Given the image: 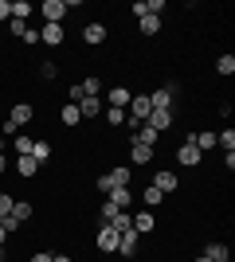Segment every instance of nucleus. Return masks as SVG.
Returning <instances> with one entry per match:
<instances>
[{
	"mask_svg": "<svg viewBox=\"0 0 235 262\" xmlns=\"http://www.w3.org/2000/svg\"><path fill=\"white\" fill-rule=\"evenodd\" d=\"M32 262H51V254H44V251H39V254H32Z\"/></svg>",
	"mask_w": 235,
	"mask_h": 262,
	"instance_id": "obj_40",
	"label": "nucleus"
},
{
	"mask_svg": "<svg viewBox=\"0 0 235 262\" xmlns=\"http://www.w3.org/2000/svg\"><path fill=\"white\" fill-rule=\"evenodd\" d=\"M204 254H208L212 262H231V247H227V243H208Z\"/></svg>",
	"mask_w": 235,
	"mask_h": 262,
	"instance_id": "obj_13",
	"label": "nucleus"
},
{
	"mask_svg": "<svg viewBox=\"0 0 235 262\" xmlns=\"http://www.w3.org/2000/svg\"><path fill=\"white\" fill-rule=\"evenodd\" d=\"M63 39H67V28H63V24H44V28H39V43L44 47H59Z\"/></svg>",
	"mask_w": 235,
	"mask_h": 262,
	"instance_id": "obj_5",
	"label": "nucleus"
},
{
	"mask_svg": "<svg viewBox=\"0 0 235 262\" xmlns=\"http://www.w3.org/2000/svg\"><path fill=\"white\" fill-rule=\"evenodd\" d=\"M82 98H87V94H82V82H75V86H71V94H67V102H75V106H78Z\"/></svg>",
	"mask_w": 235,
	"mask_h": 262,
	"instance_id": "obj_36",
	"label": "nucleus"
},
{
	"mask_svg": "<svg viewBox=\"0 0 235 262\" xmlns=\"http://www.w3.org/2000/svg\"><path fill=\"white\" fill-rule=\"evenodd\" d=\"M149 106H153V110H173V94H168L165 86L153 90V94H149Z\"/></svg>",
	"mask_w": 235,
	"mask_h": 262,
	"instance_id": "obj_20",
	"label": "nucleus"
},
{
	"mask_svg": "<svg viewBox=\"0 0 235 262\" xmlns=\"http://www.w3.org/2000/svg\"><path fill=\"white\" fill-rule=\"evenodd\" d=\"M118 215V208H114L110 200H102V211H98V223H110V219Z\"/></svg>",
	"mask_w": 235,
	"mask_h": 262,
	"instance_id": "obj_31",
	"label": "nucleus"
},
{
	"mask_svg": "<svg viewBox=\"0 0 235 262\" xmlns=\"http://www.w3.org/2000/svg\"><path fill=\"white\" fill-rule=\"evenodd\" d=\"M94 188H98L102 196H110V192H114V180H110V172H102L98 180H94Z\"/></svg>",
	"mask_w": 235,
	"mask_h": 262,
	"instance_id": "obj_30",
	"label": "nucleus"
},
{
	"mask_svg": "<svg viewBox=\"0 0 235 262\" xmlns=\"http://www.w3.org/2000/svg\"><path fill=\"white\" fill-rule=\"evenodd\" d=\"M82 94H87V98H98V94H102V78L87 75V78H82Z\"/></svg>",
	"mask_w": 235,
	"mask_h": 262,
	"instance_id": "obj_26",
	"label": "nucleus"
},
{
	"mask_svg": "<svg viewBox=\"0 0 235 262\" xmlns=\"http://www.w3.org/2000/svg\"><path fill=\"white\" fill-rule=\"evenodd\" d=\"M71 12V0H44L39 4V16H44V24H63Z\"/></svg>",
	"mask_w": 235,
	"mask_h": 262,
	"instance_id": "obj_1",
	"label": "nucleus"
},
{
	"mask_svg": "<svg viewBox=\"0 0 235 262\" xmlns=\"http://www.w3.org/2000/svg\"><path fill=\"white\" fill-rule=\"evenodd\" d=\"M141 204H145V208H161V204H165V192H161V188H153V184H149L145 192H141Z\"/></svg>",
	"mask_w": 235,
	"mask_h": 262,
	"instance_id": "obj_21",
	"label": "nucleus"
},
{
	"mask_svg": "<svg viewBox=\"0 0 235 262\" xmlns=\"http://www.w3.org/2000/svg\"><path fill=\"white\" fill-rule=\"evenodd\" d=\"M157 141H161V133L149 129V125H137V129H134V145H149V149H157Z\"/></svg>",
	"mask_w": 235,
	"mask_h": 262,
	"instance_id": "obj_11",
	"label": "nucleus"
},
{
	"mask_svg": "<svg viewBox=\"0 0 235 262\" xmlns=\"http://www.w3.org/2000/svg\"><path fill=\"white\" fill-rule=\"evenodd\" d=\"M28 16H32V4H28V0H12V20L28 24Z\"/></svg>",
	"mask_w": 235,
	"mask_h": 262,
	"instance_id": "obj_27",
	"label": "nucleus"
},
{
	"mask_svg": "<svg viewBox=\"0 0 235 262\" xmlns=\"http://www.w3.org/2000/svg\"><path fill=\"white\" fill-rule=\"evenodd\" d=\"M51 153H55V149H51V141H44V137H35V145H32V153H28V157H35V164L44 168V164L51 161Z\"/></svg>",
	"mask_w": 235,
	"mask_h": 262,
	"instance_id": "obj_9",
	"label": "nucleus"
},
{
	"mask_svg": "<svg viewBox=\"0 0 235 262\" xmlns=\"http://www.w3.org/2000/svg\"><path fill=\"white\" fill-rule=\"evenodd\" d=\"M153 227H157L153 211H137V215H134V231H137V235H149Z\"/></svg>",
	"mask_w": 235,
	"mask_h": 262,
	"instance_id": "obj_18",
	"label": "nucleus"
},
{
	"mask_svg": "<svg viewBox=\"0 0 235 262\" xmlns=\"http://www.w3.org/2000/svg\"><path fill=\"white\" fill-rule=\"evenodd\" d=\"M161 24H165L161 16H141V20H137V28H141V35H157V32H161Z\"/></svg>",
	"mask_w": 235,
	"mask_h": 262,
	"instance_id": "obj_25",
	"label": "nucleus"
},
{
	"mask_svg": "<svg viewBox=\"0 0 235 262\" xmlns=\"http://www.w3.org/2000/svg\"><path fill=\"white\" fill-rule=\"evenodd\" d=\"M110 180H114V188H130L134 168H130V164H118V168H110Z\"/></svg>",
	"mask_w": 235,
	"mask_h": 262,
	"instance_id": "obj_15",
	"label": "nucleus"
},
{
	"mask_svg": "<svg viewBox=\"0 0 235 262\" xmlns=\"http://www.w3.org/2000/svg\"><path fill=\"white\" fill-rule=\"evenodd\" d=\"M4 243H8V231H4V227H0V247H4Z\"/></svg>",
	"mask_w": 235,
	"mask_h": 262,
	"instance_id": "obj_42",
	"label": "nucleus"
},
{
	"mask_svg": "<svg viewBox=\"0 0 235 262\" xmlns=\"http://www.w3.org/2000/svg\"><path fill=\"white\" fill-rule=\"evenodd\" d=\"M216 75H235V55H220L216 59Z\"/></svg>",
	"mask_w": 235,
	"mask_h": 262,
	"instance_id": "obj_28",
	"label": "nucleus"
},
{
	"mask_svg": "<svg viewBox=\"0 0 235 262\" xmlns=\"http://www.w3.org/2000/svg\"><path fill=\"white\" fill-rule=\"evenodd\" d=\"M82 39H87L90 47L106 43V28H102V24H87V28H82Z\"/></svg>",
	"mask_w": 235,
	"mask_h": 262,
	"instance_id": "obj_14",
	"label": "nucleus"
},
{
	"mask_svg": "<svg viewBox=\"0 0 235 262\" xmlns=\"http://www.w3.org/2000/svg\"><path fill=\"white\" fill-rule=\"evenodd\" d=\"M12 204H16V196L0 192V219H4V215H12Z\"/></svg>",
	"mask_w": 235,
	"mask_h": 262,
	"instance_id": "obj_33",
	"label": "nucleus"
},
{
	"mask_svg": "<svg viewBox=\"0 0 235 262\" xmlns=\"http://www.w3.org/2000/svg\"><path fill=\"white\" fill-rule=\"evenodd\" d=\"M4 20H12V4H8V0H0V24H4Z\"/></svg>",
	"mask_w": 235,
	"mask_h": 262,
	"instance_id": "obj_37",
	"label": "nucleus"
},
{
	"mask_svg": "<svg viewBox=\"0 0 235 262\" xmlns=\"http://www.w3.org/2000/svg\"><path fill=\"white\" fill-rule=\"evenodd\" d=\"M153 188H161L165 196H173V192L180 188V176L173 172V168H157V172H153Z\"/></svg>",
	"mask_w": 235,
	"mask_h": 262,
	"instance_id": "obj_4",
	"label": "nucleus"
},
{
	"mask_svg": "<svg viewBox=\"0 0 235 262\" xmlns=\"http://www.w3.org/2000/svg\"><path fill=\"white\" fill-rule=\"evenodd\" d=\"M55 75H59V67H55V63H39V78H47V82H51Z\"/></svg>",
	"mask_w": 235,
	"mask_h": 262,
	"instance_id": "obj_35",
	"label": "nucleus"
},
{
	"mask_svg": "<svg viewBox=\"0 0 235 262\" xmlns=\"http://www.w3.org/2000/svg\"><path fill=\"white\" fill-rule=\"evenodd\" d=\"M153 161V149L149 145H134L130 141V164H149Z\"/></svg>",
	"mask_w": 235,
	"mask_h": 262,
	"instance_id": "obj_17",
	"label": "nucleus"
},
{
	"mask_svg": "<svg viewBox=\"0 0 235 262\" xmlns=\"http://www.w3.org/2000/svg\"><path fill=\"white\" fill-rule=\"evenodd\" d=\"M196 262H212V258H208V254H200V258H196Z\"/></svg>",
	"mask_w": 235,
	"mask_h": 262,
	"instance_id": "obj_44",
	"label": "nucleus"
},
{
	"mask_svg": "<svg viewBox=\"0 0 235 262\" xmlns=\"http://www.w3.org/2000/svg\"><path fill=\"white\" fill-rule=\"evenodd\" d=\"M118 239H122V235H118L110 223H98V235H94V243H98V251H102V254H118Z\"/></svg>",
	"mask_w": 235,
	"mask_h": 262,
	"instance_id": "obj_2",
	"label": "nucleus"
},
{
	"mask_svg": "<svg viewBox=\"0 0 235 262\" xmlns=\"http://www.w3.org/2000/svg\"><path fill=\"white\" fill-rule=\"evenodd\" d=\"M78 114H82V118H98L102 114V98H82L78 102Z\"/></svg>",
	"mask_w": 235,
	"mask_h": 262,
	"instance_id": "obj_23",
	"label": "nucleus"
},
{
	"mask_svg": "<svg viewBox=\"0 0 235 262\" xmlns=\"http://www.w3.org/2000/svg\"><path fill=\"white\" fill-rule=\"evenodd\" d=\"M32 145H35V137H16V153L28 157V153H32Z\"/></svg>",
	"mask_w": 235,
	"mask_h": 262,
	"instance_id": "obj_34",
	"label": "nucleus"
},
{
	"mask_svg": "<svg viewBox=\"0 0 235 262\" xmlns=\"http://www.w3.org/2000/svg\"><path fill=\"white\" fill-rule=\"evenodd\" d=\"M200 161H204V153L188 141V137H184L180 149H177V164H180V168H200Z\"/></svg>",
	"mask_w": 235,
	"mask_h": 262,
	"instance_id": "obj_3",
	"label": "nucleus"
},
{
	"mask_svg": "<svg viewBox=\"0 0 235 262\" xmlns=\"http://www.w3.org/2000/svg\"><path fill=\"white\" fill-rule=\"evenodd\" d=\"M110 227L118 231V235H125V231H134V211H118V215L110 219Z\"/></svg>",
	"mask_w": 235,
	"mask_h": 262,
	"instance_id": "obj_19",
	"label": "nucleus"
},
{
	"mask_svg": "<svg viewBox=\"0 0 235 262\" xmlns=\"http://www.w3.org/2000/svg\"><path fill=\"white\" fill-rule=\"evenodd\" d=\"M134 16H137V20H141V16H149V4H145V0H137V4H134Z\"/></svg>",
	"mask_w": 235,
	"mask_h": 262,
	"instance_id": "obj_38",
	"label": "nucleus"
},
{
	"mask_svg": "<svg viewBox=\"0 0 235 262\" xmlns=\"http://www.w3.org/2000/svg\"><path fill=\"white\" fill-rule=\"evenodd\" d=\"M4 145H8V137H0V153H4Z\"/></svg>",
	"mask_w": 235,
	"mask_h": 262,
	"instance_id": "obj_43",
	"label": "nucleus"
},
{
	"mask_svg": "<svg viewBox=\"0 0 235 262\" xmlns=\"http://www.w3.org/2000/svg\"><path fill=\"white\" fill-rule=\"evenodd\" d=\"M32 215H35V208L32 204H28V200H16V204H12V219H16V223H32Z\"/></svg>",
	"mask_w": 235,
	"mask_h": 262,
	"instance_id": "obj_12",
	"label": "nucleus"
},
{
	"mask_svg": "<svg viewBox=\"0 0 235 262\" xmlns=\"http://www.w3.org/2000/svg\"><path fill=\"white\" fill-rule=\"evenodd\" d=\"M0 172H8V157L0 153Z\"/></svg>",
	"mask_w": 235,
	"mask_h": 262,
	"instance_id": "obj_41",
	"label": "nucleus"
},
{
	"mask_svg": "<svg viewBox=\"0 0 235 262\" xmlns=\"http://www.w3.org/2000/svg\"><path fill=\"white\" fill-rule=\"evenodd\" d=\"M118 254H125V258L137 254V231H125L122 239H118Z\"/></svg>",
	"mask_w": 235,
	"mask_h": 262,
	"instance_id": "obj_16",
	"label": "nucleus"
},
{
	"mask_svg": "<svg viewBox=\"0 0 235 262\" xmlns=\"http://www.w3.org/2000/svg\"><path fill=\"white\" fill-rule=\"evenodd\" d=\"M32 118H35V106H32V102H16V106H12V114H8V121L16 125V129H24Z\"/></svg>",
	"mask_w": 235,
	"mask_h": 262,
	"instance_id": "obj_6",
	"label": "nucleus"
},
{
	"mask_svg": "<svg viewBox=\"0 0 235 262\" xmlns=\"http://www.w3.org/2000/svg\"><path fill=\"white\" fill-rule=\"evenodd\" d=\"M8 35L24 39V35H28V24H24V20H8Z\"/></svg>",
	"mask_w": 235,
	"mask_h": 262,
	"instance_id": "obj_32",
	"label": "nucleus"
},
{
	"mask_svg": "<svg viewBox=\"0 0 235 262\" xmlns=\"http://www.w3.org/2000/svg\"><path fill=\"white\" fill-rule=\"evenodd\" d=\"M145 125H149V129H157L161 137H165V129L173 125V110H153V114L145 118Z\"/></svg>",
	"mask_w": 235,
	"mask_h": 262,
	"instance_id": "obj_7",
	"label": "nucleus"
},
{
	"mask_svg": "<svg viewBox=\"0 0 235 262\" xmlns=\"http://www.w3.org/2000/svg\"><path fill=\"white\" fill-rule=\"evenodd\" d=\"M106 200H110V204H114L118 211H130V208H134V192H130V188H114V192H110Z\"/></svg>",
	"mask_w": 235,
	"mask_h": 262,
	"instance_id": "obj_8",
	"label": "nucleus"
},
{
	"mask_svg": "<svg viewBox=\"0 0 235 262\" xmlns=\"http://www.w3.org/2000/svg\"><path fill=\"white\" fill-rule=\"evenodd\" d=\"M130 98H134V94H130L125 86H110V90H106V102H110L114 110H125V106H130Z\"/></svg>",
	"mask_w": 235,
	"mask_h": 262,
	"instance_id": "obj_10",
	"label": "nucleus"
},
{
	"mask_svg": "<svg viewBox=\"0 0 235 262\" xmlns=\"http://www.w3.org/2000/svg\"><path fill=\"white\" fill-rule=\"evenodd\" d=\"M59 118H63V125H71V129H75L78 121H82V114H78V106H75V102H67V106L59 110Z\"/></svg>",
	"mask_w": 235,
	"mask_h": 262,
	"instance_id": "obj_24",
	"label": "nucleus"
},
{
	"mask_svg": "<svg viewBox=\"0 0 235 262\" xmlns=\"http://www.w3.org/2000/svg\"><path fill=\"white\" fill-rule=\"evenodd\" d=\"M16 172H20V176H28V180H32V176L39 172V164H35V157H16Z\"/></svg>",
	"mask_w": 235,
	"mask_h": 262,
	"instance_id": "obj_22",
	"label": "nucleus"
},
{
	"mask_svg": "<svg viewBox=\"0 0 235 262\" xmlns=\"http://www.w3.org/2000/svg\"><path fill=\"white\" fill-rule=\"evenodd\" d=\"M51 262H71V254H63V251H59V254H51Z\"/></svg>",
	"mask_w": 235,
	"mask_h": 262,
	"instance_id": "obj_39",
	"label": "nucleus"
},
{
	"mask_svg": "<svg viewBox=\"0 0 235 262\" xmlns=\"http://www.w3.org/2000/svg\"><path fill=\"white\" fill-rule=\"evenodd\" d=\"M0 262H4V247H0Z\"/></svg>",
	"mask_w": 235,
	"mask_h": 262,
	"instance_id": "obj_45",
	"label": "nucleus"
},
{
	"mask_svg": "<svg viewBox=\"0 0 235 262\" xmlns=\"http://www.w3.org/2000/svg\"><path fill=\"white\" fill-rule=\"evenodd\" d=\"M106 121H110L114 129H118V125H125V110H114V106H106Z\"/></svg>",
	"mask_w": 235,
	"mask_h": 262,
	"instance_id": "obj_29",
	"label": "nucleus"
}]
</instances>
